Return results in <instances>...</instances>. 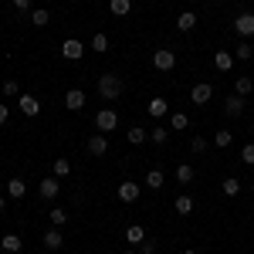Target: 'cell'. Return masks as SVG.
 <instances>
[{"label": "cell", "mask_w": 254, "mask_h": 254, "mask_svg": "<svg viewBox=\"0 0 254 254\" xmlns=\"http://www.w3.org/2000/svg\"><path fill=\"white\" fill-rule=\"evenodd\" d=\"M3 210H7V200H3V196H0V214H3Z\"/></svg>", "instance_id": "60d3db41"}, {"label": "cell", "mask_w": 254, "mask_h": 254, "mask_svg": "<svg viewBox=\"0 0 254 254\" xmlns=\"http://www.w3.org/2000/svg\"><path fill=\"white\" fill-rule=\"evenodd\" d=\"M7 193H10V200H20V196L27 193V183H24V180H17V176H14V180H10V183H7Z\"/></svg>", "instance_id": "ac0fdd59"}, {"label": "cell", "mask_w": 254, "mask_h": 254, "mask_svg": "<svg viewBox=\"0 0 254 254\" xmlns=\"http://www.w3.org/2000/svg\"><path fill=\"white\" fill-rule=\"evenodd\" d=\"M0 248H3L7 254H20V248H24V241H20L17 234H3V237H0Z\"/></svg>", "instance_id": "5bb4252c"}, {"label": "cell", "mask_w": 254, "mask_h": 254, "mask_svg": "<svg viewBox=\"0 0 254 254\" xmlns=\"http://www.w3.org/2000/svg\"><path fill=\"white\" fill-rule=\"evenodd\" d=\"M149 139H153V142H156V146H163V142H166V139H170V129H163V126H156V129H153V132H149Z\"/></svg>", "instance_id": "d6a6232c"}, {"label": "cell", "mask_w": 254, "mask_h": 254, "mask_svg": "<svg viewBox=\"0 0 254 254\" xmlns=\"http://www.w3.org/2000/svg\"><path fill=\"white\" fill-rule=\"evenodd\" d=\"M193 166L190 163H183V166H176V183H193Z\"/></svg>", "instance_id": "cb8c5ba5"}, {"label": "cell", "mask_w": 254, "mask_h": 254, "mask_svg": "<svg viewBox=\"0 0 254 254\" xmlns=\"http://www.w3.org/2000/svg\"><path fill=\"white\" fill-rule=\"evenodd\" d=\"M220 190H224L227 196H237L241 193V180H237V176H227V180L220 183Z\"/></svg>", "instance_id": "484cf974"}, {"label": "cell", "mask_w": 254, "mask_h": 254, "mask_svg": "<svg viewBox=\"0 0 254 254\" xmlns=\"http://www.w3.org/2000/svg\"><path fill=\"white\" fill-rule=\"evenodd\" d=\"M234 31L241 34V38H254V14H237Z\"/></svg>", "instance_id": "9c48e42d"}, {"label": "cell", "mask_w": 254, "mask_h": 254, "mask_svg": "<svg viewBox=\"0 0 254 254\" xmlns=\"http://www.w3.org/2000/svg\"><path fill=\"white\" fill-rule=\"evenodd\" d=\"M173 210H176L180 217H190V214H193V200H190V196H176Z\"/></svg>", "instance_id": "44dd1931"}, {"label": "cell", "mask_w": 254, "mask_h": 254, "mask_svg": "<svg viewBox=\"0 0 254 254\" xmlns=\"http://www.w3.org/2000/svg\"><path fill=\"white\" fill-rule=\"evenodd\" d=\"M190 149H193V153H207V149H210V142H207L203 136H193V142H190Z\"/></svg>", "instance_id": "e575fe53"}, {"label": "cell", "mask_w": 254, "mask_h": 254, "mask_svg": "<svg viewBox=\"0 0 254 254\" xmlns=\"http://www.w3.org/2000/svg\"><path fill=\"white\" fill-rule=\"evenodd\" d=\"M98 95L105 98V102H116L122 95V78H119L116 71H105V75H98Z\"/></svg>", "instance_id": "6da1fadb"}, {"label": "cell", "mask_w": 254, "mask_h": 254, "mask_svg": "<svg viewBox=\"0 0 254 254\" xmlns=\"http://www.w3.org/2000/svg\"><path fill=\"white\" fill-rule=\"evenodd\" d=\"M176 27H180V31H193L196 27V14L193 10H183V14L176 17Z\"/></svg>", "instance_id": "e0dca14e"}, {"label": "cell", "mask_w": 254, "mask_h": 254, "mask_svg": "<svg viewBox=\"0 0 254 254\" xmlns=\"http://www.w3.org/2000/svg\"><path fill=\"white\" fill-rule=\"evenodd\" d=\"M64 224H68V210L55 207V210H51V227H64Z\"/></svg>", "instance_id": "83f0119b"}, {"label": "cell", "mask_w": 254, "mask_h": 254, "mask_svg": "<svg viewBox=\"0 0 254 254\" xmlns=\"http://www.w3.org/2000/svg\"><path fill=\"white\" fill-rule=\"evenodd\" d=\"M68 173H71V163H68L64 156H61V159H55V176L61 180V176H68Z\"/></svg>", "instance_id": "1f68e13d"}, {"label": "cell", "mask_w": 254, "mask_h": 254, "mask_svg": "<svg viewBox=\"0 0 254 254\" xmlns=\"http://www.w3.org/2000/svg\"><path fill=\"white\" fill-rule=\"evenodd\" d=\"M3 95H7V98H20V85L14 78H7V81H3Z\"/></svg>", "instance_id": "f546056e"}, {"label": "cell", "mask_w": 254, "mask_h": 254, "mask_svg": "<svg viewBox=\"0 0 254 254\" xmlns=\"http://www.w3.org/2000/svg\"><path fill=\"white\" fill-rule=\"evenodd\" d=\"M92 51H98V55L109 51V38H105V34H95V38H92Z\"/></svg>", "instance_id": "836d02e7"}, {"label": "cell", "mask_w": 254, "mask_h": 254, "mask_svg": "<svg viewBox=\"0 0 254 254\" xmlns=\"http://www.w3.org/2000/svg\"><path fill=\"white\" fill-rule=\"evenodd\" d=\"M129 142H132V146H142V142H146V129L132 126V129H129Z\"/></svg>", "instance_id": "4dcf8cb0"}, {"label": "cell", "mask_w": 254, "mask_h": 254, "mask_svg": "<svg viewBox=\"0 0 254 254\" xmlns=\"http://www.w3.org/2000/svg\"><path fill=\"white\" fill-rule=\"evenodd\" d=\"M119 200H122V203H136L139 200V183L122 180V183H119Z\"/></svg>", "instance_id": "8992f818"}, {"label": "cell", "mask_w": 254, "mask_h": 254, "mask_svg": "<svg viewBox=\"0 0 254 254\" xmlns=\"http://www.w3.org/2000/svg\"><path fill=\"white\" fill-rule=\"evenodd\" d=\"M88 153H92V156H105V153H109V139H105V132H98V136L88 139Z\"/></svg>", "instance_id": "7c38bea8"}, {"label": "cell", "mask_w": 254, "mask_h": 254, "mask_svg": "<svg viewBox=\"0 0 254 254\" xmlns=\"http://www.w3.org/2000/svg\"><path fill=\"white\" fill-rule=\"evenodd\" d=\"M85 102H88V98H85L81 88H68V92H64V109H71V112L85 109Z\"/></svg>", "instance_id": "ba28073f"}, {"label": "cell", "mask_w": 254, "mask_h": 254, "mask_svg": "<svg viewBox=\"0 0 254 254\" xmlns=\"http://www.w3.org/2000/svg\"><path fill=\"white\" fill-rule=\"evenodd\" d=\"M251 92H254V81H251V78H237V81H234V95L244 98V95H251Z\"/></svg>", "instance_id": "4316f807"}, {"label": "cell", "mask_w": 254, "mask_h": 254, "mask_svg": "<svg viewBox=\"0 0 254 254\" xmlns=\"http://www.w3.org/2000/svg\"><path fill=\"white\" fill-rule=\"evenodd\" d=\"M163 183H166L163 170H149V173H146V187H149V190H163Z\"/></svg>", "instance_id": "d6986e66"}, {"label": "cell", "mask_w": 254, "mask_h": 254, "mask_svg": "<svg viewBox=\"0 0 254 254\" xmlns=\"http://www.w3.org/2000/svg\"><path fill=\"white\" fill-rule=\"evenodd\" d=\"M7 119H10V109H7V105H3V102H0V126H3V122H7Z\"/></svg>", "instance_id": "f35d334b"}, {"label": "cell", "mask_w": 254, "mask_h": 254, "mask_svg": "<svg viewBox=\"0 0 254 254\" xmlns=\"http://www.w3.org/2000/svg\"><path fill=\"white\" fill-rule=\"evenodd\" d=\"M38 193L44 196V200H55V196L61 193V180L58 176H44V180L38 183Z\"/></svg>", "instance_id": "5b68a950"}, {"label": "cell", "mask_w": 254, "mask_h": 254, "mask_svg": "<svg viewBox=\"0 0 254 254\" xmlns=\"http://www.w3.org/2000/svg\"><path fill=\"white\" fill-rule=\"evenodd\" d=\"M210 98H214V85L210 81H196L193 88H190V102L193 105H207Z\"/></svg>", "instance_id": "3957f363"}, {"label": "cell", "mask_w": 254, "mask_h": 254, "mask_svg": "<svg viewBox=\"0 0 254 254\" xmlns=\"http://www.w3.org/2000/svg\"><path fill=\"white\" fill-rule=\"evenodd\" d=\"M241 163H248V166H254V142H248V146L241 149Z\"/></svg>", "instance_id": "d590c367"}, {"label": "cell", "mask_w": 254, "mask_h": 254, "mask_svg": "<svg viewBox=\"0 0 254 254\" xmlns=\"http://www.w3.org/2000/svg\"><path fill=\"white\" fill-rule=\"evenodd\" d=\"M95 129L98 132H112V129H119V116L112 112V109H102L95 116Z\"/></svg>", "instance_id": "277c9868"}, {"label": "cell", "mask_w": 254, "mask_h": 254, "mask_svg": "<svg viewBox=\"0 0 254 254\" xmlns=\"http://www.w3.org/2000/svg\"><path fill=\"white\" fill-rule=\"evenodd\" d=\"M48 20H51V14H48V10H44V7H38V10H34V14H31V24H34V27H44V24H48Z\"/></svg>", "instance_id": "f1b7e54d"}, {"label": "cell", "mask_w": 254, "mask_h": 254, "mask_svg": "<svg viewBox=\"0 0 254 254\" xmlns=\"http://www.w3.org/2000/svg\"><path fill=\"white\" fill-rule=\"evenodd\" d=\"M17 105H20V112H24V116H31V119H34V116L41 112V102H38L34 95H27V92H20Z\"/></svg>", "instance_id": "30bf717a"}, {"label": "cell", "mask_w": 254, "mask_h": 254, "mask_svg": "<svg viewBox=\"0 0 254 254\" xmlns=\"http://www.w3.org/2000/svg\"><path fill=\"white\" fill-rule=\"evenodd\" d=\"M234 51H224V48H220V51H217L214 55V64L217 68H220V71H231V68H234Z\"/></svg>", "instance_id": "4fadbf2b"}, {"label": "cell", "mask_w": 254, "mask_h": 254, "mask_svg": "<svg viewBox=\"0 0 254 254\" xmlns=\"http://www.w3.org/2000/svg\"><path fill=\"white\" fill-rule=\"evenodd\" d=\"M126 254H139V251H126Z\"/></svg>", "instance_id": "ee69618b"}, {"label": "cell", "mask_w": 254, "mask_h": 254, "mask_svg": "<svg viewBox=\"0 0 254 254\" xmlns=\"http://www.w3.org/2000/svg\"><path fill=\"white\" fill-rule=\"evenodd\" d=\"M190 3H203V0H190Z\"/></svg>", "instance_id": "7bdbcfd3"}, {"label": "cell", "mask_w": 254, "mask_h": 254, "mask_svg": "<svg viewBox=\"0 0 254 254\" xmlns=\"http://www.w3.org/2000/svg\"><path fill=\"white\" fill-rule=\"evenodd\" d=\"M41 241H44V248L58 251L61 244H64V234H61V227H51V231H44V234H41Z\"/></svg>", "instance_id": "8fae6325"}, {"label": "cell", "mask_w": 254, "mask_h": 254, "mask_svg": "<svg viewBox=\"0 0 254 254\" xmlns=\"http://www.w3.org/2000/svg\"><path fill=\"white\" fill-rule=\"evenodd\" d=\"M126 241H129V244H132V248H139V244H142V241H146V231H142V227H139V224H132V227H129V231H126Z\"/></svg>", "instance_id": "603a6c76"}, {"label": "cell", "mask_w": 254, "mask_h": 254, "mask_svg": "<svg viewBox=\"0 0 254 254\" xmlns=\"http://www.w3.org/2000/svg\"><path fill=\"white\" fill-rule=\"evenodd\" d=\"M234 142V132L231 129H217V136H214V146H220V149H227Z\"/></svg>", "instance_id": "d4e9b609"}, {"label": "cell", "mask_w": 254, "mask_h": 254, "mask_svg": "<svg viewBox=\"0 0 254 254\" xmlns=\"http://www.w3.org/2000/svg\"><path fill=\"white\" fill-rule=\"evenodd\" d=\"M224 112H227V116H241V112H244V98L231 95L227 102H224Z\"/></svg>", "instance_id": "2e32d148"}, {"label": "cell", "mask_w": 254, "mask_h": 254, "mask_svg": "<svg viewBox=\"0 0 254 254\" xmlns=\"http://www.w3.org/2000/svg\"><path fill=\"white\" fill-rule=\"evenodd\" d=\"M183 254H200V251H193V248H190V251H183Z\"/></svg>", "instance_id": "b9f144b4"}, {"label": "cell", "mask_w": 254, "mask_h": 254, "mask_svg": "<svg viewBox=\"0 0 254 254\" xmlns=\"http://www.w3.org/2000/svg\"><path fill=\"white\" fill-rule=\"evenodd\" d=\"M10 3H14L17 10H27V7H31V0H10Z\"/></svg>", "instance_id": "ab89813d"}, {"label": "cell", "mask_w": 254, "mask_h": 254, "mask_svg": "<svg viewBox=\"0 0 254 254\" xmlns=\"http://www.w3.org/2000/svg\"><path fill=\"white\" fill-rule=\"evenodd\" d=\"M187 126H190V119L183 112H173V129H187Z\"/></svg>", "instance_id": "8d00e7d4"}, {"label": "cell", "mask_w": 254, "mask_h": 254, "mask_svg": "<svg viewBox=\"0 0 254 254\" xmlns=\"http://www.w3.org/2000/svg\"><path fill=\"white\" fill-rule=\"evenodd\" d=\"M109 10H112L116 17H126V14L132 10V0H109Z\"/></svg>", "instance_id": "7402d4cb"}, {"label": "cell", "mask_w": 254, "mask_h": 254, "mask_svg": "<svg viewBox=\"0 0 254 254\" xmlns=\"http://www.w3.org/2000/svg\"><path fill=\"white\" fill-rule=\"evenodd\" d=\"M153 64H156V71H173L176 68V51L173 48H159L156 55H153Z\"/></svg>", "instance_id": "7a4b0ae2"}, {"label": "cell", "mask_w": 254, "mask_h": 254, "mask_svg": "<svg viewBox=\"0 0 254 254\" xmlns=\"http://www.w3.org/2000/svg\"><path fill=\"white\" fill-rule=\"evenodd\" d=\"M61 55H64L68 61H78L81 55H85V44H81L78 38H68L64 44H61Z\"/></svg>", "instance_id": "52a82bcc"}, {"label": "cell", "mask_w": 254, "mask_h": 254, "mask_svg": "<svg viewBox=\"0 0 254 254\" xmlns=\"http://www.w3.org/2000/svg\"><path fill=\"white\" fill-rule=\"evenodd\" d=\"M146 109H149V116H153V119H163L166 112H170V102H166V98H153Z\"/></svg>", "instance_id": "9a60e30c"}, {"label": "cell", "mask_w": 254, "mask_h": 254, "mask_svg": "<svg viewBox=\"0 0 254 254\" xmlns=\"http://www.w3.org/2000/svg\"><path fill=\"white\" fill-rule=\"evenodd\" d=\"M139 254H156V244H153V241H142V244H139Z\"/></svg>", "instance_id": "74e56055"}, {"label": "cell", "mask_w": 254, "mask_h": 254, "mask_svg": "<svg viewBox=\"0 0 254 254\" xmlns=\"http://www.w3.org/2000/svg\"><path fill=\"white\" fill-rule=\"evenodd\" d=\"M234 58H237V61H251V58H254V48H251V41H248V38H244V41L234 48Z\"/></svg>", "instance_id": "ffe728a7"}]
</instances>
